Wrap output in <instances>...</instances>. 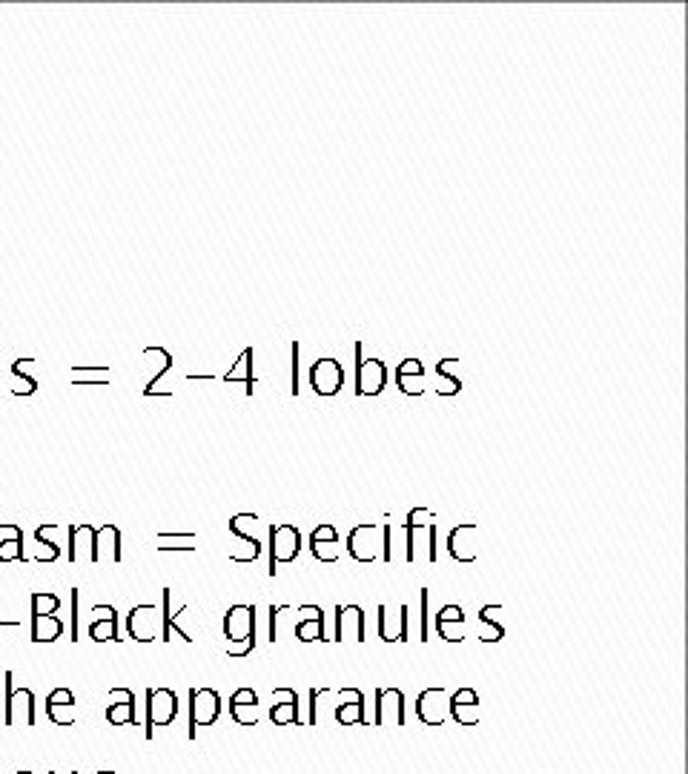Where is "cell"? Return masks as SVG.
Returning a JSON list of instances; mask_svg holds the SVG:
<instances>
[{"label":"cell","instance_id":"ffe728a7","mask_svg":"<svg viewBox=\"0 0 688 774\" xmlns=\"http://www.w3.org/2000/svg\"><path fill=\"white\" fill-rule=\"evenodd\" d=\"M379 637L385 643H408L410 637V608L402 605L396 620H390L387 605H379Z\"/></svg>","mask_w":688,"mask_h":774},{"label":"cell","instance_id":"6da1fadb","mask_svg":"<svg viewBox=\"0 0 688 774\" xmlns=\"http://www.w3.org/2000/svg\"><path fill=\"white\" fill-rule=\"evenodd\" d=\"M15 674L6 671L3 674V726H26L32 729L38 723V714H35V694L32 688H18L15 683Z\"/></svg>","mask_w":688,"mask_h":774},{"label":"cell","instance_id":"d4e9b609","mask_svg":"<svg viewBox=\"0 0 688 774\" xmlns=\"http://www.w3.org/2000/svg\"><path fill=\"white\" fill-rule=\"evenodd\" d=\"M502 611H505L502 605H482V608H479V625L488 628V634L479 637L482 643H499V640H505V625L499 623V614H502Z\"/></svg>","mask_w":688,"mask_h":774},{"label":"cell","instance_id":"4fadbf2b","mask_svg":"<svg viewBox=\"0 0 688 774\" xmlns=\"http://www.w3.org/2000/svg\"><path fill=\"white\" fill-rule=\"evenodd\" d=\"M339 694V706H336V723L339 726H370V720H367V711H365V694L359 691V688H342V691H336Z\"/></svg>","mask_w":688,"mask_h":774},{"label":"cell","instance_id":"f35d334b","mask_svg":"<svg viewBox=\"0 0 688 774\" xmlns=\"http://www.w3.org/2000/svg\"><path fill=\"white\" fill-rule=\"evenodd\" d=\"M69 600H72V625H69V634H72V637H69V640H81V637H78V600H81V591L72 588V591H69Z\"/></svg>","mask_w":688,"mask_h":774},{"label":"cell","instance_id":"30bf717a","mask_svg":"<svg viewBox=\"0 0 688 774\" xmlns=\"http://www.w3.org/2000/svg\"><path fill=\"white\" fill-rule=\"evenodd\" d=\"M224 637L241 645L256 637V605H230L224 614Z\"/></svg>","mask_w":688,"mask_h":774},{"label":"cell","instance_id":"52a82bcc","mask_svg":"<svg viewBox=\"0 0 688 774\" xmlns=\"http://www.w3.org/2000/svg\"><path fill=\"white\" fill-rule=\"evenodd\" d=\"M413 709H416V717H419L422 726H428V729L445 726V720H448V688H425V691L416 697V706H413Z\"/></svg>","mask_w":688,"mask_h":774},{"label":"cell","instance_id":"603a6c76","mask_svg":"<svg viewBox=\"0 0 688 774\" xmlns=\"http://www.w3.org/2000/svg\"><path fill=\"white\" fill-rule=\"evenodd\" d=\"M95 614H104L101 620H92L89 623V637L95 640V643H109V640H124L121 634H118V611H115V605H95L92 608Z\"/></svg>","mask_w":688,"mask_h":774},{"label":"cell","instance_id":"4dcf8cb0","mask_svg":"<svg viewBox=\"0 0 688 774\" xmlns=\"http://www.w3.org/2000/svg\"><path fill=\"white\" fill-rule=\"evenodd\" d=\"M61 608V600L55 594H46V591H35L32 594V617H49V614H58Z\"/></svg>","mask_w":688,"mask_h":774},{"label":"cell","instance_id":"d6986e66","mask_svg":"<svg viewBox=\"0 0 688 774\" xmlns=\"http://www.w3.org/2000/svg\"><path fill=\"white\" fill-rule=\"evenodd\" d=\"M258 694L253 688H236L233 697H230V717L233 723L244 726V729H253L258 726Z\"/></svg>","mask_w":688,"mask_h":774},{"label":"cell","instance_id":"5b68a950","mask_svg":"<svg viewBox=\"0 0 688 774\" xmlns=\"http://www.w3.org/2000/svg\"><path fill=\"white\" fill-rule=\"evenodd\" d=\"M301 551V531L290 522L270 525V577H276V565L293 562Z\"/></svg>","mask_w":688,"mask_h":774},{"label":"cell","instance_id":"8992f818","mask_svg":"<svg viewBox=\"0 0 688 774\" xmlns=\"http://www.w3.org/2000/svg\"><path fill=\"white\" fill-rule=\"evenodd\" d=\"M408 723V706L402 688H376V714L370 726H405Z\"/></svg>","mask_w":688,"mask_h":774},{"label":"cell","instance_id":"8d00e7d4","mask_svg":"<svg viewBox=\"0 0 688 774\" xmlns=\"http://www.w3.org/2000/svg\"><path fill=\"white\" fill-rule=\"evenodd\" d=\"M23 362H26V359H18V362L12 365V373H15L18 379H23V385H26V396H32V393L38 390V379H35V376H29V373H23Z\"/></svg>","mask_w":688,"mask_h":774},{"label":"cell","instance_id":"b9f144b4","mask_svg":"<svg viewBox=\"0 0 688 774\" xmlns=\"http://www.w3.org/2000/svg\"><path fill=\"white\" fill-rule=\"evenodd\" d=\"M290 353H293V387H290V393L299 396V342H293Z\"/></svg>","mask_w":688,"mask_h":774},{"label":"cell","instance_id":"277c9868","mask_svg":"<svg viewBox=\"0 0 688 774\" xmlns=\"http://www.w3.org/2000/svg\"><path fill=\"white\" fill-rule=\"evenodd\" d=\"M356 396H382L387 387V367L382 359H365V347L356 342Z\"/></svg>","mask_w":688,"mask_h":774},{"label":"cell","instance_id":"7a4b0ae2","mask_svg":"<svg viewBox=\"0 0 688 774\" xmlns=\"http://www.w3.org/2000/svg\"><path fill=\"white\" fill-rule=\"evenodd\" d=\"M178 694L172 688H147V717H144V734L147 740L155 737V729H167L178 717Z\"/></svg>","mask_w":688,"mask_h":774},{"label":"cell","instance_id":"2e32d148","mask_svg":"<svg viewBox=\"0 0 688 774\" xmlns=\"http://www.w3.org/2000/svg\"><path fill=\"white\" fill-rule=\"evenodd\" d=\"M342 545H339V531L330 525V522H322L313 534H310V554L324 562V565H333V562H339L342 557V551H339Z\"/></svg>","mask_w":688,"mask_h":774},{"label":"cell","instance_id":"ee69618b","mask_svg":"<svg viewBox=\"0 0 688 774\" xmlns=\"http://www.w3.org/2000/svg\"><path fill=\"white\" fill-rule=\"evenodd\" d=\"M18 774H32V772H18Z\"/></svg>","mask_w":688,"mask_h":774},{"label":"cell","instance_id":"60d3db41","mask_svg":"<svg viewBox=\"0 0 688 774\" xmlns=\"http://www.w3.org/2000/svg\"><path fill=\"white\" fill-rule=\"evenodd\" d=\"M72 373V379H81V376H101V379H107L109 376V367H72L69 370Z\"/></svg>","mask_w":688,"mask_h":774},{"label":"cell","instance_id":"d590c367","mask_svg":"<svg viewBox=\"0 0 688 774\" xmlns=\"http://www.w3.org/2000/svg\"><path fill=\"white\" fill-rule=\"evenodd\" d=\"M396 376H425V365L419 359H405L396 365Z\"/></svg>","mask_w":688,"mask_h":774},{"label":"cell","instance_id":"9c48e42d","mask_svg":"<svg viewBox=\"0 0 688 774\" xmlns=\"http://www.w3.org/2000/svg\"><path fill=\"white\" fill-rule=\"evenodd\" d=\"M310 387H313L316 396H324V399L336 396L344 387L342 362L333 359V356H322L316 365L310 367Z\"/></svg>","mask_w":688,"mask_h":774},{"label":"cell","instance_id":"7c38bea8","mask_svg":"<svg viewBox=\"0 0 688 774\" xmlns=\"http://www.w3.org/2000/svg\"><path fill=\"white\" fill-rule=\"evenodd\" d=\"M109 700H112V706H107L109 726H115V729L118 726H141L132 688H109Z\"/></svg>","mask_w":688,"mask_h":774},{"label":"cell","instance_id":"44dd1931","mask_svg":"<svg viewBox=\"0 0 688 774\" xmlns=\"http://www.w3.org/2000/svg\"><path fill=\"white\" fill-rule=\"evenodd\" d=\"M46 717L55 726H72L75 723V694L69 688H52L46 697Z\"/></svg>","mask_w":688,"mask_h":774},{"label":"cell","instance_id":"d6a6232c","mask_svg":"<svg viewBox=\"0 0 688 774\" xmlns=\"http://www.w3.org/2000/svg\"><path fill=\"white\" fill-rule=\"evenodd\" d=\"M330 691L333 688H310V714H307V720H304V726H319L322 720H319V700L322 697H330Z\"/></svg>","mask_w":688,"mask_h":774},{"label":"cell","instance_id":"4316f807","mask_svg":"<svg viewBox=\"0 0 688 774\" xmlns=\"http://www.w3.org/2000/svg\"><path fill=\"white\" fill-rule=\"evenodd\" d=\"M296 637H299L301 643H316V640L327 643L330 637L324 634V611L313 614V617H304V620H299V625H296Z\"/></svg>","mask_w":688,"mask_h":774},{"label":"cell","instance_id":"1f68e13d","mask_svg":"<svg viewBox=\"0 0 688 774\" xmlns=\"http://www.w3.org/2000/svg\"><path fill=\"white\" fill-rule=\"evenodd\" d=\"M428 588H422V594H419V643H428L430 640V611H428Z\"/></svg>","mask_w":688,"mask_h":774},{"label":"cell","instance_id":"8fae6325","mask_svg":"<svg viewBox=\"0 0 688 774\" xmlns=\"http://www.w3.org/2000/svg\"><path fill=\"white\" fill-rule=\"evenodd\" d=\"M158 611H161V608L152 605V602L135 605V608L129 611L127 631L135 643H152V640H158V623H161V614H158Z\"/></svg>","mask_w":688,"mask_h":774},{"label":"cell","instance_id":"ba28073f","mask_svg":"<svg viewBox=\"0 0 688 774\" xmlns=\"http://www.w3.org/2000/svg\"><path fill=\"white\" fill-rule=\"evenodd\" d=\"M479 706H482V703H479L476 688H459V691H453L451 697H448V717H451L459 729H476V726L482 723V711H479Z\"/></svg>","mask_w":688,"mask_h":774},{"label":"cell","instance_id":"cb8c5ba5","mask_svg":"<svg viewBox=\"0 0 688 774\" xmlns=\"http://www.w3.org/2000/svg\"><path fill=\"white\" fill-rule=\"evenodd\" d=\"M221 382H227V385L244 382V385H247V396H253V385H256V376H253V347H244V350H241L236 365L221 376Z\"/></svg>","mask_w":688,"mask_h":774},{"label":"cell","instance_id":"e575fe53","mask_svg":"<svg viewBox=\"0 0 688 774\" xmlns=\"http://www.w3.org/2000/svg\"><path fill=\"white\" fill-rule=\"evenodd\" d=\"M436 634L445 643H462L465 640V623H436Z\"/></svg>","mask_w":688,"mask_h":774},{"label":"cell","instance_id":"f546056e","mask_svg":"<svg viewBox=\"0 0 688 774\" xmlns=\"http://www.w3.org/2000/svg\"><path fill=\"white\" fill-rule=\"evenodd\" d=\"M23 554V528L15 525V531L9 534V539H0V562H26Z\"/></svg>","mask_w":688,"mask_h":774},{"label":"cell","instance_id":"83f0119b","mask_svg":"<svg viewBox=\"0 0 688 774\" xmlns=\"http://www.w3.org/2000/svg\"><path fill=\"white\" fill-rule=\"evenodd\" d=\"M451 365H456V359H442L436 365V393L439 396H456L462 390V379L459 376H451Z\"/></svg>","mask_w":688,"mask_h":774},{"label":"cell","instance_id":"7bdbcfd3","mask_svg":"<svg viewBox=\"0 0 688 774\" xmlns=\"http://www.w3.org/2000/svg\"><path fill=\"white\" fill-rule=\"evenodd\" d=\"M98 774H112V772H98Z\"/></svg>","mask_w":688,"mask_h":774},{"label":"cell","instance_id":"7402d4cb","mask_svg":"<svg viewBox=\"0 0 688 774\" xmlns=\"http://www.w3.org/2000/svg\"><path fill=\"white\" fill-rule=\"evenodd\" d=\"M476 522H462V525H456L451 534H448V554H451L456 562H462V565H473L476 562V551L471 548V542L468 537L476 534Z\"/></svg>","mask_w":688,"mask_h":774},{"label":"cell","instance_id":"5bb4252c","mask_svg":"<svg viewBox=\"0 0 688 774\" xmlns=\"http://www.w3.org/2000/svg\"><path fill=\"white\" fill-rule=\"evenodd\" d=\"M273 709H270V720L273 726H304V720L299 717V691L296 688H273Z\"/></svg>","mask_w":688,"mask_h":774},{"label":"cell","instance_id":"836d02e7","mask_svg":"<svg viewBox=\"0 0 688 774\" xmlns=\"http://www.w3.org/2000/svg\"><path fill=\"white\" fill-rule=\"evenodd\" d=\"M425 376H396V387L405 393V396H425Z\"/></svg>","mask_w":688,"mask_h":774},{"label":"cell","instance_id":"e0dca14e","mask_svg":"<svg viewBox=\"0 0 688 774\" xmlns=\"http://www.w3.org/2000/svg\"><path fill=\"white\" fill-rule=\"evenodd\" d=\"M376 531L379 525L373 522H365V525H356L350 534H347V554L356 559V562H373L376 559Z\"/></svg>","mask_w":688,"mask_h":774},{"label":"cell","instance_id":"ac0fdd59","mask_svg":"<svg viewBox=\"0 0 688 774\" xmlns=\"http://www.w3.org/2000/svg\"><path fill=\"white\" fill-rule=\"evenodd\" d=\"M89 562H121V531L115 525L95 528Z\"/></svg>","mask_w":688,"mask_h":774},{"label":"cell","instance_id":"ab89813d","mask_svg":"<svg viewBox=\"0 0 688 774\" xmlns=\"http://www.w3.org/2000/svg\"><path fill=\"white\" fill-rule=\"evenodd\" d=\"M284 611H290V605H270V643H276L279 640V614H284Z\"/></svg>","mask_w":688,"mask_h":774},{"label":"cell","instance_id":"f1b7e54d","mask_svg":"<svg viewBox=\"0 0 688 774\" xmlns=\"http://www.w3.org/2000/svg\"><path fill=\"white\" fill-rule=\"evenodd\" d=\"M433 522H436V516L430 514L428 508H413V511L408 514V522H405V534H408V551H405V559H408V562L416 559L413 557V548H410V545H413V537H416V531H419V528H428V525H433Z\"/></svg>","mask_w":688,"mask_h":774},{"label":"cell","instance_id":"74e56055","mask_svg":"<svg viewBox=\"0 0 688 774\" xmlns=\"http://www.w3.org/2000/svg\"><path fill=\"white\" fill-rule=\"evenodd\" d=\"M195 534H187V537H181V534H158V542H170V539H190ZM158 551H195V545H158Z\"/></svg>","mask_w":688,"mask_h":774},{"label":"cell","instance_id":"484cf974","mask_svg":"<svg viewBox=\"0 0 688 774\" xmlns=\"http://www.w3.org/2000/svg\"><path fill=\"white\" fill-rule=\"evenodd\" d=\"M64 634V623L49 614V617H32V643H55Z\"/></svg>","mask_w":688,"mask_h":774},{"label":"cell","instance_id":"9a60e30c","mask_svg":"<svg viewBox=\"0 0 688 774\" xmlns=\"http://www.w3.org/2000/svg\"><path fill=\"white\" fill-rule=\"evenodd\" d=\"M356 628V643H367V620L365 611L359 605H336V631H333V643H344L347 631Z\"/></svg>","mask_w":688,"mask_h":774},{"label":"cell","instance_id":"3957f363","mask_svg":"<svg viewBox=\"0 0 688 774\" xmlns=\"http://www.w3.org/2000/svg\"><path fill=\"white\" fill-rule=\"evenodd\" d=\"M221 717V697L215 688L195 686L190 688V740L198 737V729L213 726L215 720Z\"/></svg>","mask_w":688,"mask_h":774}]
</instances>
